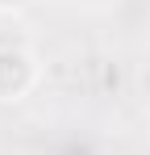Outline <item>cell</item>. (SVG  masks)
Listing matches in <instances>:
<instances>
[{
    "mask_svg": "<svg viewBox=\"0 0 150 155\" xmlns=\"http://www.w3.org/2000/svg\"><path fill=\"white\" fill-rule=\"evenodd\" d=\"M0 4H17V0H0Z\"/></svg>",
    "mask_w": 150,
    "mask_h": 155,
    "instance_id": "1",
    "label": "cell"
}]
</instances>
